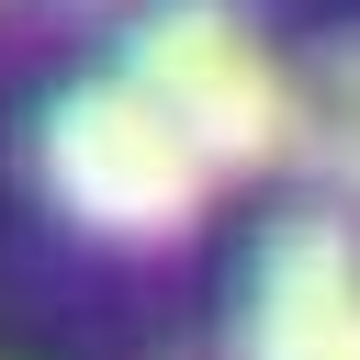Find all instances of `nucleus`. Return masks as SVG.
Listing matches in <instances>:
<instances>
[{"mask_svg": "<svg viewBox=\"0 0 360 360\" xmlns=\"http://www.w3.org/2000/svg\"><path fill=\"white\" fill-rule=\"evenodd\" d=\"M292 90H304V158H292V169H315V180L360 214V34H326Z\"/></svg>", "mask_w": 360, "mask_h": 360, "instance_id": "obj_4", "label": "nucleus"}, {"mask_svg": "<svg viewBox=\"0 0 360 360\" xmlns=\"http://www.w3.org/2000/svg\"><path fill=\"white\" fill-rule=\"evenodd\" d=\"M34 191H45L79 236H101V248H169V236L202 225L214 169L180 146V124H169L146 90L79 79V90H56V101L34 112Z\"/></svg>", "mask_w": 360, "mask_h": 360, "instance_id": "obj_2", "label": "nucleus"}, {"mask_svg": "<svg viewBox=\"0 0 360 360\" xmlns=\"http://www.w3.org/2000/svg\"><path fill=\"white\" fill-rule=\"evenodd\" d=\"M112 79L146 90L214 180H248V169H292L304 158V90H292V68L259 45V22L236 0H146Z\"/></svg>", "mask_w": 360, "mask_h": 360, "instance_id": "obj_1", "label": "nucleus"}, {"mask_svg": "<svg viewBox=\"0 0 360 360\" xmlns=\"http://www.w3.org/2000/svg\"><path fill=\"white\" fill-rule=\"evenodd\" d=\"M225 360H360V214L349 202H292L259 236Z\"/></svg>", "mask_w": 360, "mask_h": 360, "instance_id": "obj_3", "label": "nucleus"}]
</instances>
